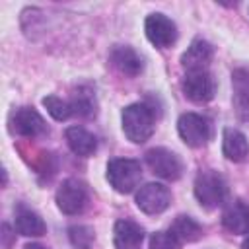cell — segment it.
I'll use <instances>...</instances> for the list:
<instances>
[{"label": "cell", "instance_id": "obj_1", "mask_svg": "<svg viewBox=\"0 0 249 249\" xmlns=\"http://www.w3.org/2000/svg\"><path fill=\"white\" fill-rule=\"evenodd\" d=\"M123 132L134 144H144L156 128V115L150 105L146 103H132L123 109L121 115Z\"/></svg>", "mask_w": 249, "mask_h": 249}, {"label": "cell", "instance_id": "obj_2", "mask_svg": "<svg viewBox=\"0 0 249 249\" xmlns=\"http://www.w3.org/2000/svg\"><path fill=\"white\" fill-rule=\"evenodd\" d=\"M193 191H195V196L202 208L214 210V208L224 204V200L228 196V183L218 171L204 169L196 175Z\"/></svg>", "mask_w": 249, "mask_h": 249}, {"label": "cell", "instance_id": "obj_3", "mask_svg": "<svg viewBox=\"0 0 249 249\" xmlns=\"http://www.w3.org/2000/svg\"><path fill=\"white\" fill-rule=\"evenodd\" d=\"M142 179V165L138 160L132 158H115L107 163V181L109 185L121 193L128 195L132 193Z\"/></svg>", "mask_w": 249, "mask_h": 249}, {"label": "cell", "instance_id": "obj_4", "mask_svg": "<svg viewBox=\"0 0 249 249\" xmlns=\"http://www.w3.org/2000/svg\"><path fill=\"white\" fill-rule=\"evenodd\" d=\"M181 140L191 148H202L212 138V121L198 113H183L177 121Z\"/></svg>", "mask_w": 249, "mask_h": 249}, {"label": "cell", "instance_id": "obj_5", "mask_svg": "<svg viewBox=\"0 0 249 249\" xmlns=\"http://www.w3.org/2000/svg\"><path fill=\"white\" fill-rule=\"evenodd\" d=\"M88 202H89V193L86 183L80 179H74V177L64 179L56 189V206L62 214H68V216L82 214Z\"/></svg>", "mask_w": 249, "mask_h": 249}, {"label": "cell", "instance_id": "obj_6", "mask_svg": "<svg viewBox=\"0 0 249 249\" xmlns=\"http://www.w3.org/2000/svg\"><path fill=\"white\" fill-rule=\"evenodd\" d=\"M181 89L183 95L196 103H208L214 93H216V80L210 74V70H196V72H185L183 80H181Z\"/></svg>", "mask_w": 249, "mask_h": 249}, {"label": "cell", "instance_id": "obj_7", "mask_svg": "<svg viewBox=\"0 0 249 249\" xmlns=\"http://www.w3.org/2000/svg\"><path fill=\"white\" fill-rule=\"evenodd\" d=\"M144 160L150 171L165 181H177L183 173V161L175 152L167 148H150L144 154Z\"/></svg>", "mask_w": 249, "mask_h": 249}, {"label": "cell", "instance_id": "obj_8", "mask_svg": "<svg viewBox=\"0 0 249 249\" xmlns=\"http://www.w3.org/2000/svg\"><path fill=\"white\" fill-rule=\"evenodd\" d=\"M10 130L23 138H37L49 134L45 119L33 107H19L10 117Z\"/></svg>", "mask_w": 249, "mask_h": 249}, {"label": "cell", "instance_id": "obj_9", "mask_svg": "<svg viewBox=\"0 0 249 249\" xmlns=\"http://www.w3.org/2000/svg\"><path fill=\"white\" fill-rule=\"evenodd\" d=\"M148 41L158 49H169L177 41V25L163 14H150L144 21Z\"/></svg>", "mask_w": 249, "mask_h": 249}, {"label": "cell", "instance_id": "obj_10", "mask_svg": "<svg viewBox=\"0 0 249 249\" xmlns=\"http://www.w3.org/2000/svg\"><path fill=\"white\" fill-rule=\"evenodd\" d=\"M171 202V193L161 183H146L136 191V206L144 214H161Z\"/></svg>", "mask_w": 249, "mask_h": 249}, {"label": "cell", "instance_id": "obj_11", "mask_svg": "<svg viewBox=\"0 0 249 249\" xmlns=\"http://www.w3.org/2000/svg\"><path fill=\"white\" fill-rule=\"evenodd\" d=\"M109 62L113 64V68L117 72H121L126 78H136L144 70L142 56L132 47H126V45L113 47L109 53Z\"/></svg>", "mask_w": 249, "mask_h": 249}, {"label": "cell", "instance_id": "obj_12", "mask_svg": "<svg viewBox=\"0 0 249 249\" xmlns=\"http://www.w3.org/2000/svg\"><path fill=\"white\" fill-rule=\"evenodd\" d=\"M214 56V47L204 39H195L181 56V66L185 72L208 70L210 60Z\"/></svg>", "mask_w": 249, "mask_h": 249}, {"label": "cell", "instance_id": "obj_13", "mask_svg": "<svg viewBox=\"0 0 249 249\" xmlns=\"http://www.w3.org/2000/svg\"><path fill=\"white\" fill-rule=\"evenodd\" d=\"M222 226L235 235L249 233V206L241 198H233L222 212Z\"/></svg>", "mask_w": 249, "mask_h": 249}, {"label": "cell", "instance_id": "obj_14", "mask_svg": "<svg viewBox=\"0 0 249 249\" xmlns=\"http://www.w3.org/2000/svg\"><path fill=\"white\" fill-rule=\"evenodd\" d=\"M144 241V230L132 220H119L113 228L115 249H140Z\"/></svg>", "mask_w": 249, "mask_h": 249}, {"label": "cell", "instance_id": "obj_15", "mask_svg": "<svg viewBox=\"0 0 249 249\" xmlns=\"http://www.w3.org/2000/svg\"><path fill=\"white\" fill-rule=\"evenodd\" d=\"M14 226H16V231L19 235H25V237H41L47 231L43 218L35 210L27 208L25 204H18Z\"/></svg>", "mask_w": 249, "mask_h": 249}, {"label": "cell", "instance_id": "obj_16", "mask_svg": "<svg viewBox=\"0 0 249 249\" xmlns=\"http://www.w3.org/2000/svg\"><path fill=\"white\" fill-rule=\"evenodd\" d=\"M222 152L224 156L230 160V161H243L247 156H249V142H247V136L237 130V128H224V134H222Z\"/></svg>", "mask_w": 249, "mask_h": 249}, {"label": "cell", "instance_id": "obj_17", "mask_svg": "<svg viewBox=\"0 0 249 249\" xmlns=\"http://www.w3.org/2000/svg\"><path fill=\"white\" fill-rule=\"evenodd\" d=\"M64 138H66L68 148L76 156L89 158L97 150V138L89 130H86L84 126H68L66 132H64Z\"/></svg>", "mask_w": 249, "mask_h": 249}, {"label": "cell", "instance_id": "obj_18", "mask_svg": "<svg viewBox=\"0 0 249 249\" xmlns=\"http://www.w3.org/2000/svg\"><path fill=\"white\" fill-rule=\"evenodd\" d=\"M233 103L241 119L249 121V68H239L231 76Z\"/></svg>", "mask_w": 249, "mask_h": 249}, {"label": "cell", "instance_id": "obj_19", "mask_svg": "<svg viewBox=\"0 0 249 249\" xmlns=\"http://www.w3.org/2000/svg\"><path fill=\"white\" fill-rule=\"evenodd\" d=\"M169 231H171L181 243H191V241L200 239L204 230H202V226H200L195 218L181 214V216H177V218L171 222Z\"/></svg>", "mask_w": 249, "mask_h": 249}, {"label": "cell", "instance_id": "obj_20", "mask_svg": "<svg viewBox=\"0 0 249 249\" xmlns=\"http://www.w3.org/2000/svg\"><path fill=\"white\" fill-rule=\"evenodd\" d=\"M68 103L72 107V115L82 117V119L95 117L97 103H95V95H93V91L89 88H78L76 93L72 95V99Z\"/></svg>", "mask_w": 249, "mask_h": 249}, {"label": "cell", "instance_id": "obj_21", "mask_svg": "<svg viewBox=\"0 0 249 249\" xmlns=\"http://www.w3.org/2000/svg\"><path fill=\"white\" fill-rule=\"evenodd\" d=\"M43 105L47 109V113L54 119V121H66L68 117H72V107L68 101L60 99L58 95H47L43 97Z\"/></svg>", "mask_w": 249, "mask_h": 249}, {"label": "cell", "instance_id": "obj_22", "mask_svg": "<svg viewBox=\"0 0 249 249\" xmlns=\"http://www.w3.org/2000/svg\"><path fill=\"white\" fill-rule=\"evenodd\" d=\"M68 237H70V243L78 249H89L93 239H95V233L89 226H72L68 228Z\"/></svg>", "mask_w": 249, "mask_h": 249}, {"label": "cell", "instance_id": "obj_23", "mask_svg": "<svg viewBox=\"0 0 249 249\" xmlns=\"http://www.w3.org/2000/svg\"><path fill=\"white\" fill-rule=\"evenodd\" d=\"M150 249H181V241L167 230L150 235Z\"/></svg>", "mask_w": 249, "mask_h": 249}, {"label": "cell", "instance_id": "obj_24", "mask_svg": "<svg viewBox=\"0 0 249 249\" xmlns=\"http://www.w3.org/2000/svg\"><path fill=\"white\" fill-rule=\"evenodd\" d=\"M2 235H4V249H8V247L12 245V241H10V237H12V235H10V228H8L6 224L2 226Z\"/></svg>", "mask_w": 249, "mask_h": 249}, {"label": "cell", "instance_id": "obj_25", "mask_svg": "<svg viewBox=\"0 0 249 249\" xmlns=\"http://www.w3.org/2000/svg\"><path fill=\"white\" fill-rule=\"evenodd\" d=\"M25 249H47V247H43L39 243H29V245H25Z\"/></svg>", "mask_w": 249, "mask_h": 249}, {"label": "cell", "instance_id": "obj_26", "mask_svg": "<svg viewBox=\"0 0 249 249\" xmlns=\"http://www.w3.org/2000/svg\"><path fill=\"white\" fill-rule=\"evenodd\" d=\"M241 249H249V237H247V239L241 243Z\"/></svg>", "mask_w": 249, "mask_h": 249}]
</instances>
